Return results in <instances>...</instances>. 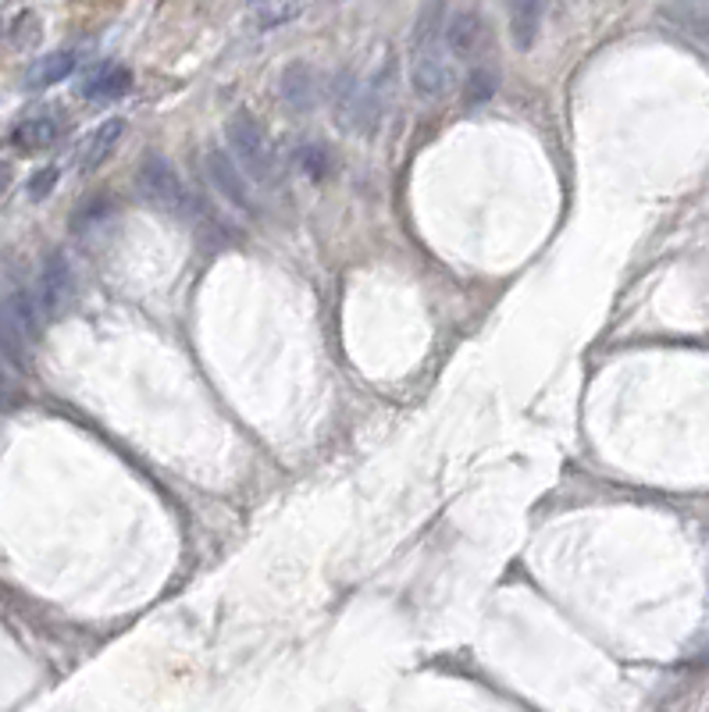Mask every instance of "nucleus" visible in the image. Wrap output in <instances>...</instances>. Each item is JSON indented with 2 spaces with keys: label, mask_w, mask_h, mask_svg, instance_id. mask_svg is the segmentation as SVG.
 <instances>
[{
  "label": "nucleus",
  "mask_w": 709,
  "mask_h": 712,
  "mask_svg": "<svg viewBox=\"0 0 709 712\" xmlns=\"http://www.w3.org/2000/svg\"><path fill=\"white\" fill-rule=\"evenodd\" d=\"M446 0H428L417 11L411 29V51H406V72L417 97L439 100L449 89V47H446Z\"/></svg>",
  "instance_id": "f257e3e1"
},
{
  "label": "nucleus",
  "mask_w": 709,
  "mask_h": 712,
  "mask_svg": "<svg viewBox=\"0 0 709 712\" xmlns=\"http://www.w3.org/2000/svg\"><path fill=\"white\" fill-rule=\"evenodd\" d=\"M225 140H229L236 161L243 164V172L258 182V186H264V189L279 186V178H282L279 154H275V146H271L268 132L258 118L243 108L232 111L229 121H225Z\"/></svg>",
  "instance_id": "f03ea898"
},
{
  "label": "nucleus",
  "mask_w": 709,
  "mask_h": 712,
  "mask_svg": "<svg viewBox=\"0 0 709 712\" xmlns=\"http://www.w3.org/2000/svg\"><path fill=\"white\" fill-rule=\"evenodd\" d=\"M135 189H140L143 200L164 210V215H178V218H193L196 215V200L189 196V189L183 186V178L172 168L168 157L161 154H146L140 172H135Z\"/></svg>",
  "instance_id": "7ed1b4c3"
},
{
  "label": "nucleus",
  "mask_w": 709,
  "mask_h": 712,
  "mask_svg": "<svg viewBox=\"0 0 709 712\" xmlns=\"http://www.w3.org/2000/svg\"><path fill=\"white\" fill-rule=\"evenodd\" d=\"M446 47L449 54L463 61V65H481L492 54V25L481 11L460 8L449 14L446 22Z\"/></svg>",
  "instance_id": "20e7f679"
},
{
  "label": "nucleus",
  "mask_w": 709,
  "mask_h": 712,
  "mask_svg": "<svg viewBox=\"0 0 709 712\" xmlns=\"http://www.w3.org/2000/svg\"><path fill=\"white\" fill-rule=\"evenodd\" d=\"M43 303L36 293L14 289L4 299V339H8V360L19 357L22 346H29L43 328Z\"/></svg>",
  "instance_id": "39448f33"
},
{
  "label": "nucleus",
  "mask_w": 709,
  "mask_h": 712,
  "mask_svg": "<svg viewBox=\"0 0 709 712\" xmlns=\"http://www.w3.org/2000/svg\"><path fill=\"white\" fill-rule=\"evenodd\" d=\"M204 172L210 178V186H215L225 204H232L239 210H253V196H250V175L243 172V164H236L225 150H207L204 157Z\"/></svg>",
  "instance_id": "423d86ee"
},
{
  "label": "nucleus",
  "mask_w": 709,
  "mask_h": 712,
  "mask_svg": "<svg viewBox=\"0 0 709 712\" xmlns=\"http://www.w3.org/2000/svg\"><path fill=\"white\" fill-rule=\"evenodd\" d=\"M36 296L43 303V314L57 317L68 310V303L75 299V275L72 264L65 261V253H47L43 256L40 278H36Z\"/></svg>",
  "instance_id": "0eeeda50"
},
{
  "label": "nucleus",
  "mask_w": 709,
  "mask_h": 712,
  "mask_svg": "<svg viewBox=\"0 0 709 712\" xmlns=\"http://www.w3.org/2000/svg\"><path fill=\"white\" fill-rule=\"evenodd\" d=\"M279 94L293 114H307L318 108V100H321V75L314 72L307 61H293V65H285L282 72Z\"/></svg>",
  "instance_id": "6e6552de"
},
{
  "label": "nucleus",
  "mask_w": 709,
  "mask_h": 712,
  "mask_svg": "<svg viewBox=\"0 0 709 712\" xmlns=\"http://www.w3.org/2000/svg\"><path fill=\"white\" fill-rule=\"evenodd\" d=\"M65 132V121L62 114L54 111H43V114H29L22 118L19 125L8 132V143L22 154H40V150H51Z\"/></svg>",
  "instance_id": "1a4fd4ad"
},
{
  "label": "nucleus",
  "mask_w": 709,
  "mask_h": 712,
  "mask_svg": "<svg viewBox=\"0 0 709 712\" xmlns=\"http://www.w3.org/2000/svg\"><path fill=\"white\" fill-rule=\"evenodd\" d=\"M122 132H126V121H122V118H108L103 125H97L94 132H89L86 140L79 143V154H75V164H79V172H83V175L97 172L100 164L111 157V150L118 146V140H122Z\"/></svg>",
  "instance_id": "9d476101"
},
{
  "label": "nucleus",
  "mask_w": 709,
  "mask_h": 712,
  "mask_svg": "<svg viewBox=\"0 0 709 712\" xmlns=\"http://www.w3.org/2000/svg\"><path fill=\"white\" fill-rule=\"evenodd\" d=\"M132 89V72L122 65H97L79 79V97L89 100H114Z\"/></svg>",
  "instance_id": "9b49d317"
},
{
  "label": "nucleus",
  "mask_w": 709,
  "mask_h": 712,
  "mask_svg": "<svg viewBox=\"0 0 709 712\" xmlns=\"http://www.w3.org/2000/svg\"><path fill=\"white\" fill-rule=\"evenodd\" d=\"M506 14H510V36H514L517 51H532L542 19H546V0H506Z\"/></svg>",
  "instance_id": "f8f14e48"
},
{
  "label": "nucleus",
  "mask_w": 709,
  "mask_h": 712,
  "mask_svg": "<svg viewBox=\"0 0 709 712\" xmlns=\"http://www.w3.org/2000/svg\"><path fill=\"white\" fill-rule=\"evenodd\" d=\"M75 65H79V54H75V51H54V54L40 57V61L29 65L25 86L29 89H51L57 83H65L68 75L75 72Z\"/></svg>",
  "instance_id": "ddd939ff"
},
{
  "label": "nucleus",
  "mask_w": 709,
  "mask_h": 712,
  "mask_svg": "<svg viewBox=\"0 0 709 712\" xmlns=\"http://www.w3.org/2000/svg\"><path fill=\"white\" fill-rule=\"evenodd\" d=\"M293 161H296V172L310 182H321L331 172V150L321 140H299L293 150Z\"/></svg>",
  "instance_id": "4468645a"
},
{
  "label": "nucleus",
  "mask_w": 709,
  "mask_h": 712,
  "mask_svg": "<svg viewBox=\"0 0 709 712\" xmlns=\"http://www.w3.org/2000/svg\"><path fill=\"white\" fill-rule=\"evenodd\" d=\"M495 89H500V75L489 65V61H481V65L471 68L467 75V86H463V100L467 103H486L495 97Z\"/></svg>",
  "instance_id": "2eb2a0df"
},
{
  "label": "nucleus",
  "mask_w": 709,
  "mask_h": 712,
  "mask_svg": "<svg viewBox=\"0 0 709 712\" xmlns=\"http://www.w3.org/2000/svg\"><path fill=\"white\" fill-rule=\"evenodd\" d=\"M108 215H111V200H108V196H94V200H86V204L72 215V229L83 232V229H89L94 221L108 218Z\"/></svg>",
  "instance_id": "dca6fc26"
},
{
  "label": "nucleus",
  "mask_w": 709,
  "mask_h": 712,
  "mask_svg": "<svg viewBox=\"0 0 709 712\" xmlns=\"http://www.w3.org/2000/svg\"><path fill=\"white\" fill-rule=\"evenodd\" d=\"M57 178H62V172H57L54 164L40 168L33 178H29V196H33V200H47V196L54 193V186H57Z\"/></svg>",
  "instance_id": "f3484780"
},
{
  "label": "nucleus",
  "mask_w": 709,
  "mask_h": 712,
  "mask_svg": "<svg viewBox=\"0 0 709 712\" xmlns=\"http://www.w3.org/2000/svg\"><path fill=\"white\" fill-rule=\"evenodd\" d=\"M304 8V0H285V8H275V11H264L261 14V25H279V22H290L293 14H299Z\"/></svg>",
  "instance_id": "a211bd4d"
}]
</instances>
